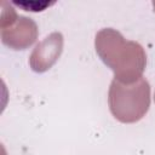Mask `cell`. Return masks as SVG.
Segmentation results:
<instances>
[{
  "mask_svg": "<svg viewBox=\"0 0 155 155\" xmlns=\"http://www.w3.org/2000/svg\"><path fill=\"white\" fill-rule=\"evenodd\" d=\"M108 103L116 120L125 124L137 122L150 107V85L144 78L131 85L113 80L109 87Z\"/></svg>",
  "mask_w": 155,
  "mask_h": 155,
  "instance_id": "obj_2",
  "label": "cell"
},
{
  "mask_svg": "<svg viewBox=\"0 0 155 155\" xmlns=\"http://www.w3.org/2000/svg\"><path fill=\"white\" fill-rule=\"evenodd\" d=\"M153 6H154V8H155V1H153Z\"/></svg>",
  "mask_w": 155,
  "mask_h": 155,
  "instance_id": "obj_6",
  "label": "cell"
},
{
  "mask_svg": "<svg viewBox=\"0 0 155 155\" xmlns=\"http://www.w3.org/2000/svg\"><path fill=\"white\" fill-rule=\"evenodd\" d=\"M38 38L36 23L24 16H18L17 21L1 29L2 44L12 50H24L29 47Z\"/></svg>",
  "mask_w": 155,
  "mask_h": 155,
  "instance_id": "obj_4",
  "label": "cell"
},
{
  "mask_svg": "<svg viewBox=\"0 0 155 155\" xmlns=\"http://www.w3.org/2000/svg\"><path fill=\"white\" fill-rule=\"evenodd\" d=\"M13 4L16 6H19L22 7L23 10L25 11H31V12H38V11H44L46 7H50L51 5H53L54 2H41V1H24V2H21V1H13Z\"/></svg>",
  "mask_w": 155,
  "mask_h": 155,
  "instance_id": "obj_5",
  "label": "cell"
},
{
  "mask_svg": "<svg viewBox=\"0 0 155 155\" xmlns=\"http://www.w3.org/2000/svg\"><path fill=\"white\" fill-rule=\"evenodd\" d=\"M63 51V35L54 31L40 41L29 57V65L36 73L48 70Z\"/></svg>",
  "mask_w": 155,
  "mask_h": 155,
  "instance_id": "obj_3",
  "label": "cell"
},
{
  "mask_svg": "<svg viewBox=\"0 0 155 155\" xmlns=\"http://www.w3.org/2000/svg\"><path fill=\"white\" fill-rule=\"evenodd\" d=\"M94 46L104 64L114 71V80L131 85L142 78L147 54L138 42L126 40L113 28H104L96 34Z\"/></svg>",
  "mask_w": 155,
  "mask_h": 155,
  "instance_id": "obj_1",
  "label": "cell"
}]
</instances>
